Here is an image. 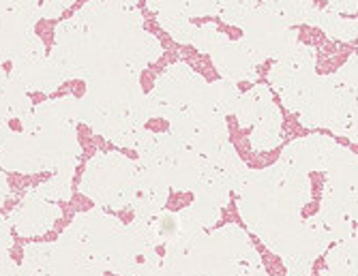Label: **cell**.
Returning a JSON list of instances; mask_svg holds the SVG:
<instances>
[{
  "mask_svg": "<svg viewBox=\"0 0 358 276\" xmlns=\"http://www.w3.org/2000/svg\"><path fill=\"white\" fill-rule=\"evenodd\" d=\"M200 161L202 157L195 154L187 144H178L166 159H161L157 167L164 169L168 187L174 191H193L200 178Z\"/></svg>",
  "mask_w": 358,
  "mask_h": 276,
  "instance_id": "12",
  "label": "cell"
},
{
  "mask_svg": "<svg viewBox=\"0 0 358 276\" xmlns=\"http://www.w3.org/2000/svg\"><path fill=\"white\" fill-rule=\"evenodd\" d=\"M315 26L324 34H327V37H331L335 41H341V43H352L358 37V24H356V20L341 17L339 13L329 11V9H320L317 11Z\"/></svg>",
  "mask_w": 358,
  "mask_h": 276,
  "instance_id": "19",
  "label": "cell"
},
{
  "mask_svg": "<svg viewBox=\"0 0 358 276\" xmlns=\"http://www.w3.org/2000/svg\"><path fill=\"white\" fill-rule=\"evenodd\" d=\"M180 219L193 223V225H198L202 229H210L219 223L221 219V208H217L215 203L206 201V199H200V197H195V201L189 205V208L180 210L178 212Z\"/></svg>",
  "mask_w": 358,
  "mask_h": 276,
  "instance_id": "22",
  "label": "cell"
},
{
  "mask_svg": "<svg viewBox=\"0 0 358 276\" xmlns=\"http://www.w3.org/2000/svg\"><path fill=\"white\" fill-rule=\"evenodd\" d=\"M210 56H213V64L217 66V71L221 73L223 80L234 84L257 80L259 62L241 39L238 41L227 39L215 52H210Z\"/></svg>",
  "mask_w": 358,
  "mask_h": 276,
  "instance_id": "11",
  "label": "cell"
},
{
  "mask_svg": "<svg viewBox=\"0 0 358 276\" xmlns=\"http://www.w3.org/2000/svg\"><path fill=\"white\" fill-rule=\"evenodd\" d=\"M11 78H15L28 92H56L64 78L54 66V62L45 56V45L35 32L28 34L24 43L17 48L11 60Z\"/></svg>",
  "mask_w": 358,
  "mask_h": 276,
  "instance_id": "8",
  "label": "cell"
},
{
  "mask_svg": "<svg viewBox=\"0 0 358 276\" xmlns=\"http://www.w3.org/2000/svg\"><path fill=\"white\" fill-rule=\"evenodd\" d=\"M283 263H285L287 276H311V270H313V261L305 257H289V259H283Z\"/></svg>",
  "mask_w": 358,
  "mask_h": 276,
  "instance_id": "30",
  "label": "cell"
},
{
  "mask_svg": "<svg viewBox=\"0 0 358 276\" xmlns=\"http://www.w3.org/2000/svg\"><path fill=\"white\" fill-rule=\"evenodd\" d=\"M356 66H358V58H356V54H352V56L345 60V64L335 73L337 82H339L343 88L352 90V92H356Z\"/></svg>",
  "mask_w": 358,
  "mask_h": 276,
  "instance_id": "28",
  "label": "cell"
},
{
  "mask_svg": "<svg viewBox=\"0 0 358 276\" xmlns=\"http://www.w3.org/2000/svg\"><path fill=\"white\" fill-rule=\"evenodd\" d=\"M71 182H73V174H54L52 178H48L45 182H41L39 187H35V191L54 203L60 201H69L73 191H71Z\"/></svg>",
  "mask_w": 358,
  "mask_h": 276,
  "instance_id": "24",
  "label": "cell"
},
{
  "mask_svg": "<svg viewBox=\"0 0 358 276\" xmlns=\"http://www.w3.org/2000/svg\"><path fill=\"white\" fill-rule=\"evenodd\" d=\"M159 7H168V9L182 11V7H185V0H159ZM182 13H185V11H182Z\"/></svg>",
  "mask_w": 358,
  "mask_h": 276,
  "instance_id": "34",
  "label": "cell"
},
{
  "mask_svg": "<svg viewBox=\"0 0 358 276\" xmlns=\"http://www.w3.org/2000/svg\"><path fill=\"white\" fill-rule=\"evenodd\" d=\"M9 82V73L5 71V66L0 64V124L9 122V108H7V101H5V88Z\"/></svg>",
  "mask_w": 358,
  "mask_h": 276,
  "instance_id": "31",
  "label": "cell"
},
{
  "mask_svg": "<svg viewBox=\"0 0 358 276\" xmlns=\"http://www.w3.org/2000/svg\"><path fill=\"white\" fill-rule=\"evenodd\" d=\"M317 52L307 43H296L283 58L275 60L268 71V84L281 94L287 112L299 114L317 78Z\"/></svg>",
  "mask_w": 358,
  "mask_h": 276,
  "instance_id": "5",
  "label": "cell"
},
{
  "mask_svg": "<svg viewBox=\"0 0 358 276\" xmlns=\"http://www.w3.org/2000/svg\"><path fill=\"white\" fill-rule=\"evenodd\" d=\"M324 272L329 276H356V235L341 240L327 253Z\"/></svg>",
  "mask_w": 358,
  "mask_h": 276,
  "instance_id": "20",
  "label": "cell"
},
{
  "mask_svg": "<svg viewBox=\"0 0 358 276\" xmlns=\"http://www.w3.org/2000/svg\"><path fill=\"white\" fill-rule=\"evenodd\" d=\"M259 0H217V7H215V17L241 28L245 17L249 15L251 9L257 7Z\"/></svg>",
  "mask_w": 358,
  "mask_h": 276,
  "instance_id": "23",
  "label": "cell"
},
{
  "mask_svg": "<svg viewBox=\"0 0 358 276\" xmlns=\"http://www.w3.org/2000/svg\"><path fill=\"white\" fill-rule=\"evenodd\" d=\"M11 187H9V180H7V174H5V169L0 167V208L7 203V199L11 197Z\"/></svg>",
  "mask_w": 358,
  "mask_h": 276,
  "instance_id": "32",
  "label": "cell"
},
{
  "mask_svg": "<svg viewBox=\"0 0 358 276\" xmlns=\"http://www.w3.org/2000/svg\"><path fill=\"white\" fill-rule=\"evenodd\" d=\"M311 201L309 174L285 161L251 171L238 193V215L262 242L281 259L305 257L315 261L317 253L305 233L301 210Z\"/></svg>",
  "mask_w": 358,
  "mask_h": 276,
  "instance_id": "2",
  "label": "cell"
},
{
  "mask_svg": "<svg viewBox=\"0 0 358 276\" xmlns=\"http://www.w3.org/2000/svg\"><path fill=\"white\" fill-rule=\"evenodd\" d=\"M281 161L294 165L296 169L311 174V171H331L343 163L356 161L350 148L337 144L329 135H309L303 140L289 142L281 154Z\"/></svg>",
  "mask_w": 358,
  "mask_h": 276,
  "instance_id": "9",
  "label": "cell"
},
{
  "mask_svg": "<svg viewBox=\"0 0 358 276\" xmlns=\"http://www.w3.org/2000/svg\"><path fill=\"white\" fill-rule=\"evenodd\" d=\"M136 178V161L120 152H99L88 161L80 180V191L99 208L122 210L134 201Z\"/></svg>",
  "mask_w": 358,
  "mask_h": 276,
  "instance_id": "4",
  "label": "cell"
},
{
  "mask_svg": "<svg viewBox=\"0 0 358 276\" xmlns=\"http://www.w3.org/2000/svg\"><path fill=\"white\" fill-rule=\"evenodd\" d=\"M73 3L76 0H41L39 3L41 20H58Z\"/></svg>",
  "mask_w": 358,
  "mask_h": 276,
  "instance_id": "29",
  "label": "cell"
},
{
  "mask_svg": "<svg viewBox=\"0 0 358 276\" xmlns=\"http://www.w3.org/2000/svg\"><path fill=\"white\" fill-rule=\"evenodd\" d=\"M92 3H101L108 7H120V9H131V7H136L138 0H92Z\"/></svg>",
  "mask_w": 358,
  "mask_h": 276,
  "instance_id": "33",
  "label": "cell"
},
{
  "mask_svg": "<svg viewBox=\"0 0 358 276\" xmlns=\"http://www.w3.org/2000/svg\"><path fill=\"white\" fill-rule=\"evenodd\" d=\"M320 276H329V274H327V272H324V270H322V274H320Z\"/></svg>",
  "mask_w": 358,
  "mask_h": 276,
  "instance_id": "36",
  "label": "cell"
},
{
  "mask_svg": "<svg viewBox=\"0 0 358 276\" xmlns=\"http://www.w3.org/2000/svg\"><path fill=\"white\" fill-rule=\"evenodd\" d=\"M161 54L159 39L144 28V15L131 7L84 3L71 17L54 28L50 60L67 80H90L118 68L142 73Z\"/></svg>",
  "mask_w": 358,
  "mask_h": 276,
  "instance_id": "1",
  "label": "cell"
},
{
  "mask_svg": "<svg viewBox=\"0 0 358 276\" xmlns=\"http://www.w3.org/2000/svg\"><path fill=\"white\" fill-rule=\"evenodd\" d=\"M152 225L157 229V235L161 238V242H166V240H170L172 235L178 233V229H180V217H178V212L161 210L152 219Z\"/></svg>",
  "mask_w": 358,
  "mask_h": 276,
  "instance_id": "27",
  "label": "cell"
},
{
  "mask_svg": "<svg viewBox=\"0 0 358 276\" xmlns=\"http://www.w3.org/2000/svg\"><path fill=\"white\" fill-rule=\"evenodd\" d=\"M193 193L195 197L215 203L217 208H225V205L230 203V195H232L225 178L221 176V171L206 157H202L200 161V178L193 187Z\"/></svg>",
  "mask_w": 358,
  "mask_h": 276,
  "instance_id": "15",
  "label": "cell"
},
{
  "mask_svg": "<svg viewBox=\"0 0 358 276\" xmlns=\"http://www.w3.org/2000/svg\"><path fill=\"white\" fill-rule=\"evenodd\" d=\"M206 159L221 171V176L225 178V182H227V187H230V191H234L238 195L243 191V187L247 184V180H249L251 169L238 157V152L234 150L232 142L230 140L223 142L219 148H215L210 154H206Z\"/></svg>",
  "mask_w": 358,
  "mask_h": 276,
  "instance_id": "14",
  "label": "cell"
},
{
  "mask_svg": "<svg viewBox=\"0 0 358 276\" xmlns=\"http://www.w3.org/2000/svg\"><path fill=\"white\" fill-rule=\"evenodd\" d=\"M281 142H283V116L277 103H271L262 118L251 126L249 146L255 154H264L275 150Z\"/></svg>",
  "mask_w": 358,
  "mask_h": 276,
  "instance_id": "13",
  "label": "cell"
},
{
  "mask_svg": "<svg viewBox=\"0 0 358 276\" xmlns=\"http://www.w3.org/2000/svg\"><path fill=\"white\" fill-rule=\"evenodd\" d=\"M238 96H241V90H238V84L234 82H227V80H217L213 84H206L204 92H202V101L204 106L219 114V116H232L234 110H236V103H238Z\"/></svg>",
  "mask_w": 358,
  "mask_h": 276,
  "instance_id": "18",
  "label": "cell"
},
{
  "mask_svg": "<svg viewBox=\"0 0 358 276\" xmlns=\"http://www.w3.org/2000/svg\"><path fill=\"white\" fill-rule=\"evenodd\" d=\"M62 217V208L54 201L43 199L35 187L28 189L22 201L7 215L9 225L22 238H39L54 229L56 221Z\"/></svg>",
  "mask_w": 358,
  "mask_h": 276,
  "instance_id": "10",
  "label": "cell"
},
{
  "mask_svg": "<svg viewBox=\"0 0 358 276\" xmlns=\"http://www.w3.org/2000/svg\"><path fill=\"white\" fill-rule=\"evenodd\" d=\"M241 30H243L241 41L253 52L259 64L266 62L268 58L271 60L283 58L299 43L296 28L287 26L281 17L266 11L264 7L251 9Z\"/></svg>",
  "mask_w": 358,
  "mask_h": 276,
  "instance_id": "6",
  "label": "cell"
},
{
  "mask_svg": "<svg viewBox=\"0 0 358 276\" xmlns=\"http://www.w3.org/2000/svg\"><path fill=\"white\" fill-rule=\"evenodd\" d=\"M155 15H157V24H159L161 28H164L176 43H180V45H191L195 26L191 24V20H189L182 11L168 9V7H159V11H157Z\"/></svg>",
  "mask_w": 358,
  "mask_h": 276,
  "instance_id": "21",
  "label": "cell"
},
{
  "mask_svg": "<svg viewBox=\"0 0 358 276\" xmlns=\"http://www.w3.org/2000/svg\"><path fill=\"white\" fill-rule=\"evenodd\" d=\"M206 88V80L187 62H174L161 73L150 90L152 118H168L174 112L189 110Z\"/></svg>",
  "mask_w": 358,
  "mask_h": 276,
  "instance_id": "7",
  "label": "cell"
},
{
  "mask_svg": "<svg viewBox=\"0 0 358 276\" xmlns=\"http://www.w3.org/2000/svg\"><path fill=\"white\" fill-rule=\"evenodd\" d=\"M0 124V167L13 174H76L82 157L78 140V96L43 101L20 120Z\"/></svg>",
  "mask_w": 358,
  "mask_h": 276,
  "instance_id": "3",
  "label": "cell"
},
{
  "mask_svg": "<svg viewBox=\"0 0 358 276\" xmlns=\"http://www.w3.org/2000/svg\"><path fill=\"white\" fill-rule=\"evenodd\" d=\"M262 7L281 17L292 28L299 24L315 26V17L320 11L313 0H264Z\"/></svg>",
  "mask_w": 358,
  "mask_h": 276,
  "instance_id": "17",
  "label": "cell"
},
{
  "mask_svg": "<svg viewBox=\"0 0 358 276\" xmlns=\"http://www.w3.org/2000/svg\"><path fill=\"white\" fill-rule=\"evenodd\" d=\"M146 7H148V11L157 13L159 11V0H146Z\"/></svg>",
  "mask_w": 358,
  "mask_h": 276,
  "instance_id": "35",
  "label": "cell"
},
{
  "mask_svg": "<svg viewBox=\"0 0 358 276\" xmlns=\"http://www.w3.org/2000/svg\"><path fill=\"white\" fill-rule=\"evenodd\" d=\"M13 235L5 215H0V276H22L20 266L11 259Z\"/></svg>",
  "mask_w": 358,
  "mask_h": 276,
  "instance_id": "26",
  "label": "cell"
},
{
  "mask_svg": "<svg viewBox=\"0 0 358 276\" xmlns=\"http://www.w3.org/2000/svg\"><path fill=\"white\" fill-rule=\"evenodd\" d=\"M227 34L221 32L217 28V24L208 22V24H202V26H195V32H193V39H191V45L198 50L200 54H210L215 52L221 43H225Z\"/></svg>",
  "mask_w": 358,
  "mask_h": 276,
  "instance_id": "25",
  "label": "cell"
},
{
  "mask_svg": "<svg viewBox=\"0 0 358 276\" xmlns=\"http://www.w3.org/2000/svg\"><path fill=\"white\" fill-rule=\"evenodd\" d=\"M271 103H275L273 90L264 84H257L247 92H241L238 103H236V110L232 116H236V122L241 129H251L262 114L268 110Z\"/></svg>",
  "mask_w": 358,
  "mask_h": 276,
  "instance_id": "16",
  "label": "cell"
}]
</instances>
